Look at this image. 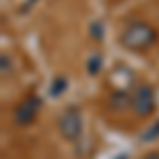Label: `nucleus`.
Here are the masks:
<instances>
[{"label":"nucleus","mask_w":159,"mask_h":159,"mask_svg":"<svg viewBox=\"0 0 159 159\" xmlns=\"http://www.w3.org/2000/svg\"><path fill=\"white\" fill-rule=\"evenodd\" d=\"M136 108L140 115H147L148 110L153 108V104H151V91L148 89H140V93L136 96Z\"/></svg>","instance_id":"3"},{"label":"nucleus","mask_w":159,"mask_h":159,"mask_svg":"<svg viewBox=\"0 0 159 159\" xmlns=\"http://www.w3.org/2000/svg\"><path fill=\"white\" fill-rule=\"evenodd\" d=\"M79 127H81V123H79V117L74 112H68L61 119V132L68 136V138H74V136L79 134Z\"/></svg>","instance_id":"2"},{"label":"nucleus","mask_w":159,"mask_h":159,"mask_svg":"<svg viewBox=\"0 0 159 159\" xmlns=\"http://www.w3.org/2000/svg\"><path fill=\"white\" fill-rule=\"evenodd\" d=\"M125 45H129V47H134V49H138V47H147L148 43L153 40V32L148 30V28H144V25H134V28H129L127 32H125Z\"/></svg>","instance_id":"1"}]
</instances>
